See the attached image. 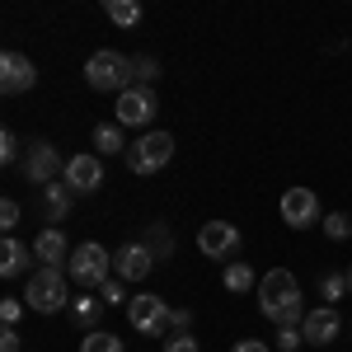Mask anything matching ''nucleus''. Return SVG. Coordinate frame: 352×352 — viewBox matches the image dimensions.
Segmentation results:
<instances>
[{
    "mask_svg": "<svg viewBox=\"0 0 352 352\" xmlns=\"http://www.w3.org/2000/svg\"><path fill=\"white\" fill-rule=\"evenodd\" d=\"M258 310H263V320H272L277 329H300L305 324V300H300V282L292 277L287 268H268L258 277Z\"/></svg>",
    "mask_w": 352,
    "mask_h": 352,
    "instance_id": "1",
    "label": "nucleus"
},
{
    "mask_svg": "<svg viewBox=\"0 0 352 352\" xmlns=\"http://www.w3.org/2000/svg\"><path fill=\"white\" fill-rule=\"evenodd\" d=\"M132 80H136V61H127L113 47H104V52H94L85 61V85L99 89V94H127Z\"/></svg>",
    "mask_w": 352,
    "mask_h": 352,
    "instance_id": "2",
    "label": "nucleus"
},
{
    "mask_svg": "<svg viewBox=\"0 0 352 352\" xmlns=\"http://www.w3.org/2000/svg\"><path fill=\"white\" fill-rule=\"evenodd\" d=\"M109 268H113V254L104 244L85 240L71 249V263H66V277L76 282V287H104L109 282Z\"/></svg>",
    "mask_w": 352,
    "mask_h": 352,
    "instance_id": "3",
    "label": "nucleus"
},
{
    "mask_svg": "<svg viewBox=\"0 0 352 352\" xmlns=\"http://www.w3.org/2000/svg\"><path fill=\"white\" fill-rule=\"evenodd\" d=\"M66 272L61 268H38L28 277V292H24V305L28 310H38V315H56V310H66Z\"/></svg>",
    "mask_w": 352,
    "mask_h": 352,
    "instance_id": "4",
    "label": "nucleus"
},
{
    "mask_svg": "<svg viewBox=\"0 0 352 352\" xmlns=\"http://www.w3.org/2000/svg\"><path fill=\"white\" fill-rule=\"evenodd\" d=\"M169 160H174V136L169 132H141L127 146V169L132 174H160Z\"/></svg>",
    "mask_w": 352,
    "mask_h": 352,
    "instance_id": "5",
    "label": "nucleus"
},
{
    "mask_svg": "<svg viewBox=\"0 0 352 352\" xmlns=\"http://www.w3.org/2000/svg\"><path fill=\"white\" fill-rule=\"evenodd\" d=\"M155 118H160V99L151 85H132L127 94H118V109H113L118 127H151Z\"/></svg>",
    "mask_w": 352,
    "mask_h": 352,
    "instance_id": "6",
    "label": "nucleus"
},
{
    "mask_svg": "<svg viewBox=\"0 0 352 352\" xmlns=\"http://www.w3.org/2000/svg\"><path fill=\"white\" fill-rule=\"evenodd\" d=\"M19 169H24L28 184L47 188V184H56V179L66 174V160H61V151H56L52 141H28V151H24V160H19Z\"/></svg>",
    "mask_w": 352,
    "mask_h": 352,
    "instance_id": "7",
    "label": "nucleus"
},
{
    "mask_svg": "<svg viewBox=\"0 0 352 352\" xmlns=\"http://www.w3.org/2000/svg\"><path fill=\"white\" fill-rule=\"evenodd\" d=\"M169 305H164V296H151V292H136L132 300H127V320H132V329L141 333V338H160L164 329H169Z\"/></svg>",
    "mask_w": 352,
    "mask_h": 352,
    "instance_id": "8",
    "label": "nucleus"
},
{
    "mask_svg": "<svg viewBox=\"0 0 352 352\" xmlns=\"http://www.w3.org/2000/svg\"><path fill=\"white\" fill-rule=\"evenodd\" d=\"M197 249H202L207 258H235V254H240V230H235L230 221H207V226L197 230Z\"/></svg>",
    "mask_w": 352,
    "mask_h": 352,
    "instance_id": "9",
    "label": "nucleus"
},
{
    "mask_svg": "<svg viewBox=\"0 0 352 352\" xmlns=\"http://www.w3.org/2000/svg\"><path fill=\"white\" fill-rule=\"evenodd\" d=\"M38 85V66L24 52H5L0 56V94H28Z\"/></svg>",
    "mask_w": 352,
    "mask_h": 352,
    "instance_id": "10",
    "label": "nucleus"
},
{
    "mask_svg": "<svg viewBox=\"0 0 352 352\" xmlns=\"http://www.w3.org/2000/svg\"><path fill=\"white\" fill-rule=\"evenodd\" d=\"M61 179H66V188H71V192H99V188H104V160L89 155V151H85V155H71Z\"/></svg>",
    "mask_w": 352,
    "mask_h": 352,
    "instance_id": "11",
    "label": "nucleus"
},
{
    "mask_svg": "<svg viewBox=\"0 0 352 352\" xmlns=\"http://www.w3.org/2000/svg\"><path fill=\"white\" fill-rule=\"evenodd\" d=\"M282 221H287L292 230L315 226V221H320V197H315L310 188H287L282 192Z\"/></svg>",
    "mask_w": 352,
    "mask_h": 352,
    "instance_id": "12",
    "label": "nucleus"
},
{
    "mask_svg": "<svg viewBox=\"0 0 352 352\" xmlns=\"http://www.w3.org/2000/svg\"><path fill=\"white\" fill-rule=\"evenodd\" d=\"M113 268H118L122 282H141V277L155 272V254H151L146 244H122V249L113 254Z\"/></svg>",
    "mask_w": 352,
    "mask_h": 352,
    "instance_id": "13",
    "label": "nucleus"
},
{
    "mask_svg": "<svg viewBox=\"0 0 352 352\" xmlns=\"http://www.w3.org/2000/svg\"><path fill=\"white\" fill-rule=\"evenodd\" d=\"M338 329H343L338 310H333V305H315V310L305 315L300 333H305V343H315V348H329V343L338 338Z\"/></svg>",
    "mask_w": 352,
    "mask_h": 352,
    "instance_id": "14",
    "label": "nucleus"
},
{
    "mask_svg": "<svg viewBox=\"0 0 352 352\" xmlns=\"http://www.w3.org/2000/svg\"><path fill=\"white\" fill-rule=\"evenodd\" d=\"M33 258H38L43 268H61V263H71V254H66V235H61L56 226H47V230L33 240Z\"/></svg>",
    "mask_w": 352,
    "mask_h": 352,
    "instance_id": "15",
    "label": "nucleus"
},
{
    "mask_svg": "<svg viewBox=\"0 0 352 352\" xmlns=\"http://www.w3.org/2000/svg\"><path fill=\"white\" fill-rule=\"evenodd\" d=\"M71 202H76V192L66 188V179H56V184H47V188H43V221H47V226H56V221H66V212H71Z\"/></svg>",
    "mask_w": 352,
    "mask_h": 352,
    "instance_id": "16",
    "label": "nucleus"
},
{
    "mask_svg": "<svg viewBox=\"0 0 352 352\" xmlns=\"http://www.w3.org/2000/svg\"><path fill=\"white\" fill-rule=\"evenodd\" d=\"M24 272H28V244L5 235V244H0V277H24Z\"/></svg>",
    "mask_w": 352,
    "mask_h": 352,
    "instance_id": "17",
    "label": "nucleus"
},
{
    "mask_svg": "<svg viewBox=\"0 0 352 352\" xmlns=\"http://www.w3.org/2000/svg\"><path fill=\"white\" fill-rule=\"evenodd\" d=\"M94 151H104V155H127L122 127H118V122H99V127H94Z\"/></svg>",
    "mask_w": 352,
    "mask_h": 352,
    "instance_id": "18",
    "label": "nucleus"
},
{
    "mask_svg": "<svg viewBox=\"0 0 352 352\" xmlns=\"http://www.w3.org/2000/svg\"><path fill=\"white\" fill-rule=\"evenodd\" d=\"M104 14H109L118 28H136L141 24V5H136V0H104Z\"/></svg>",
    "mask_w": 352,
    "mask_h": 352,
    "instance_id": "19",
    "label": "nucleus"
},
{
    "mask_svg": "<svg viewBox=\"0 0 352 352\" xmlns=\"http://www.w3.org/2000/svg\"><path fill=\"white\" fill-rule=\"evenodd\" d=\"M146 249H151V254H155V263H164V258H169V254H174V240H169V226H160V221H155V226H151V230H146Z\"/></svg>",
    "mask_w": 352,
    "mask_h": 352,
    "instance_id": "20",
    "label": "nucleus"
},
{
    "mask_svg": "<svg viewBox=\"0 0 352 352\" xmlns=\"http://www.w3.org/2000/svg\"><path fill=\"white\" fill-rule=\"evenodd\" d=\"M80 352H122V338L109 333V329H89L80 338Z\"/></svg>",
    "mask_w": 352,
    "mask_h": 352,
    "instance_id": "21",
    "label": "nucleus"
},
{
    "mask_svg": "<svg viewBox=\"0 0 352 352\" xmlns=\"http://www.w3.org/2000/svg\"><path fill=\"white\" fill-rule=\"evenodd\" d=\"M226 292H230V296L254 292V268H249V263H230V268H226Z\"/></svg>",
    "mask_w": 352,
    "mask_h": 352,
    "instance_id": "22",
    "label": "nucleus"
},
{
    "mask_svg": "<svg viewBox=\"0 0 352 352\" xmlns=\"http://www.w3.org/2000/svg\"><path fill=\"white\" fill-rule=\"evenodd\" d=\"M343 292H348V272H324V277H320V296H324V305H333Z\"/></svg>",
    "mask_w": 352,
    "mask_h": 352,
    "instance_id": "23",
    "label": "nucleus"
},
{
    "mask_svg": "<svg viewBox=\"0 0 352 352\" xmlns=\"http://www.w3.org/2000/svg\"><path fill=\"white\" fill-rule=\"evenodd\" d=\"M99 305L104 300H94V296H71V315H76V324H94V315H99Z\"/></svg>",
    "mask_w": 352,
    "mask_h": 352,
    "instance_id": "24",
    "label": "nucleus"
},
{
    "mask_svg": "<svg viewBox=\"0 0 352 352\" xmlns=\"http://www.w3.org/2000/svg\"><path fill=\"white\" fill-rule=\"evenodd\" d=\"M324 235H329V240H348V235H352V217H348V212H329V217H324Z\"/></svg>",
    "mask_w": 352,
    "mask_h": 352,
    "instance_id": "25",
    "label": "nucleus"
},
{
    "mask_svg": "<svg viewBox=\"0 0 352 352\" xmlns=\"http://www.w3.org/2000/svg\"><path fill=\"white\" fill-rule=\"evenodd\" d=\"M19 160H24V155H19V136L5 127V132H0V164H19Z\"/></svg>",
    "mask_w": 352,
    "mask_h": 352,
    "instance_id": "26",
    "label": "nucleus"
},
{
    "mask_svg": "<svg viewBox=\"0 0 352 352\" xmlns=\"http://www.w3.org/2000/svg\"><path fill=\"white\" fill-rule=\"evenodd\" d=\"M99 292H104V296H99L104 305H127V300H132L127 292H122V277H109V282H104Z\"/></svg>",
    "mask_w": 352,
    "mask_h": 352,
    "instance_id": "27",
    "label": "nucleus"
},
{
    "mask_svg": "<svg viewBox=\"0 0 352 352\" xmlns=\"http://www.w3.org/2000/svg\"><path fill=\"white\" fill-rule=\"evenodd\" d=\"M19 315H24V300H19V296H5V300H0V320H5V329L19 324Z\"/></svg>",
    "mask_w": 352,
    "mask_h": 352,
    "instance_id": "28",
    "label": "nucleus"
},
{
    "mask_svg": "<svg viewBox=\"0 0 352 352\" xmlns=\"http://www.w3.org/2000/svg\"><path fill=\"white\" fill-rule=\"evenodd\" d=\"M14 226H19V202H14V197H5V202H0V230L10 235Z\"/></svg>",
    "mask_w": 352,
    "mask_h": 352,
    "instance_id": "29",
    "label": "nucleus"
},
{
    "mask_svg": "<svg viewBox=\"0 0 352 352\" xmlns=\"http://www.w3.org/2000/svg\"><path fill=\"white\" fill-rule=\"evenodd\" d=\"M164 352H202V348H197L192 333H169V338H164Z\"/></svg>",
    "mask_w": 352,
    "mask_h": 352,
    "instance_id": "30",
    "label": "nucleus"
},
{
    "mask_svg": "<svg viewBox=\"0 0 352 352\" xmlns=\"http://www.w3.org/2000/svg\"><path fill=\"white\" fill-rule=\"evenodd\" d=\"M300 343H305V333H300V329H292V324L277 329V348H282V352H296Z\"/></svg>",
    "mask_w": 352,
    "mask_h": 352,
    "instance_id": "31",
    "label": "nucleus"
},
{
    "mask_svg": "<svg viewBox=\"0 0 352 352\" xmlns=\"http://www.w3.org/2000/svg\"><path fill=\"white\" fill-rule=\"evenodd\" d=\"M155 76H160V66H155V56H136V80H141V85H151Z\"/></svg>",
    "mask_w": 352,
    "mask_h": 352,
    "instance_id": "32",
    "label": "nucleus"
},
{
    "mask_svg": "<svg viewBox=\"0 0 352 352\" xmlns=\"http://www.w3.org/2000/svg\"><path fill=\"white\" fill-rule=\"evenodd\" d=\"M19 348H24L19 329H0V352H19Z\"/></svg>",
    "mask_w": 352,
    "mask_h": 352,
    "instance_id": "33",
    "label": "nucleus"
},
{
    "mask_svg": "<svg viewBox=\"0 0 352 352\" xmlns=\"http://www.w3.org/2000/svg\"><path fill=\"white\" fill-rule=\"evenodd\" d=\"M169 329H174V333H188L192 329V310H174V315H169Z\"/></svg>",
    "mask_w": 352,
    "mask_h": 352,
    "instance_id": "34",
    "label": "nucleus"
},
{
    "mask_svg": "<svg viewBox=\"0 0 352 352\" xmlns=\"http://www.w3.org/2000/svg\"><path fill=\"white\" fill-rule=\"evenodd\" d=\"M230 352H268V343H258V338H240Z\"/></svg>",
    "mask_w": 352,
    "mask_h": 352,
    "instance_id": "35",
    "label": "nucleus"
},
{
    "mask_svg": "<svg viewBox=\"0 0 352 352\" xmlns=\"http://www.w3.org/2000/svg\"><path fill=\"white\" fill-rule=\"evenodd\" d=\"M348 296H352V263H348Z\"/></svg>",
    "mask_w": 352,
    "mask_h": 352,
    "instance_id": "36",
    "label": "nucleus"
}]
</instances>
